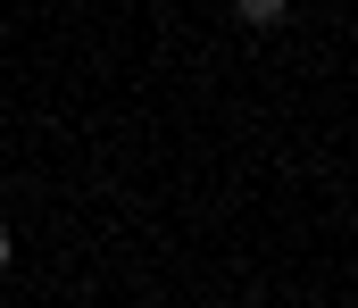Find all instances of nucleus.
<instances>
[{
    "label": "nucleus",
    "instance_id": "nucleus-1",
    "mask_svg": "<svg viewBox=\"0 0 358 308\" xmlns=\"http://www.w3.org/2000/svg\"><path fill=\"white\" fill-rule=\"evenodd\" d=\"M292 17V0H234V25H250V34H267Z\"/></svg>",
    "mask_w": 358,
    "mask_h": 308
},
{
    "label": "nucleus",
    "instance_id": "nucleus-2",
    "mask_svg": "<svg viewBox=\"0 0 358 308\" xmlns=\"http://www.w3.org/2000/svg\"><path fill=\"white\" fill-rule=\"evenodd\" d=\"M8 258H17V233H8V225H0V275H8Z\"/></svg>",
    "mask_w": 358,
    "mask_h": 308
}]
</instances>
